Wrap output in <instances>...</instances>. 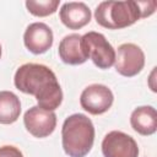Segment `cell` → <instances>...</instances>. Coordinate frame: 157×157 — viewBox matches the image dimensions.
I'll use <instances>...</instances> for the list:
<instances>
[{
  "label": "cell",
  "instance_id": "obj_1",
  "mask_svg": "<svg viewBox=\"0 0 157 157\" xmlns=\"http://www.w3.org/2000/svg\"><path fill=\"white\" fill-rule=\"evenodd\" d=\"M16 88L26 94H32L38 107L44 110H55L63 102V91L55 74L45 65L28 63L21 65L13 77Z\"/></svg>",
  "mask_w": 157,
  "mask_h": 157
},
{
  "label": "cell",
  "instance_id": "obj_2",
  "mask_svg": "<svg viewBox=\"0 0 157 157\" xmlns=\"http://www.w3.org/2000/svg\"><path fill=\"white\" fill-rule=\"evenodd\" d=\"M94 141V126L85 114L67 117L61 128V144L69 157H85L92 150Z\"/></svg>",
  "mask_w": 157,
  "mask_h": 157
},
{
  "label": "cell",
  "instance_id": "obj_3",
  "mask_svg": "<svg viewBox=\"0 0 157 157\" xmlns=\"http://www.w3.org/2000/svg\"><path fill=\"white\" fill-rule=\"evenodd\" d=\"M97 23L108 29H121L142 18L139 1H103L96 11Z\"/></svg>",
  "mask_w": 157,
  "mask_h": 157
},
{
  "label": "cell",
  "instance_id": "obj_4",
  "mask_svg": "<svg viewBox=\"0 0 157 157\" xmlns=\"http://www.w3.org/2000/svg\"><path fill=\"white\" fill-rule=\"evenodd\" d=\"M82 45L87 56L98 69H109L115 61V50L107 38L98 32H88L82 36Z\"/></svg>",
  "mask_w": 157,
  "mask_h": 157
},
{
  "label": "cell",
  "instance_id": "obj_5",
  "mask_svg": "<svg viewBox=\"0 0 157 157\" xmlns=\"http://www.w3.org/2000/svg\"><path fill=\"white\" fill-rule=\"evenodd\" d=\"M115 70L125 76L132 77L141 72L145 66V54L142 49L134 43H124L119 45L115 53Z\"/></svg>",
  "mask_w": 157,
  "mask_h": 157
},
{
  "label": "cell",
  "instance_id": "obj_6",
  "mask_svg": "<svg viewBox=\"0 0 157 157\" xmlns=\"http://www.w3.org/2000/svg\"><path fill=\"white\" fill-rule=\"evenodd\" d=\"M113 92L105 85L93 83L87 86L81 96L80 104L90 114L98 115L105 113L113 104Z\"/></svg>",
  "mask_w": 157,
  "mask_h": 157
},
{
  "label": "cell",
  "instance_id": "obj_7",
  "mask_svg": "<svg viewBox=\"0 0 157 157\" xmlns=\"http://www.w3.org/2000/svg\"><path fill=\"white\" fill-rule=\"evenodd\" d=\"M102 153L104 157H139V146L130 135L113 130L102 141Z\"/></svg>",
  "mask_w": 157,
  "mask_h": 157
},
{
  "label": "cell",
  "instance_id": "obj_8",
  "mask_svg": "<svg viewBox=\"0 0 157 157\" xmlns=\"http://www.w3.org/2000/svg\"><path fill=\"white\" fill-rule=\"evenodd\" d=\"M26 130L34 137L43 139L49 136L56 126V115L54 112L44 110L38 105L29 108L23 115Z\"/></svg>",
  "mask_w": 157,
  "mask_h": 157
},
{
  "label": "cell",
  "instance_id": "obj_9",
  "mask_svg": "<svg viewBox=\"0 0 157 157\" xmlns=\"http://www.w3.org/2000/svg\"><path fill=\"white\" fill-rule=\"evenodd\" d=\"M25 47L33 54H43L53 45V31L43 22L31 23L23 34Z\"/></svg>",
  "mask_w": 157,
  "mask_h": 157
},
{
  "label": "cell",
  "instance_id": "obj_10",
  "mask_svg": "<svg viewBox=\"0 0 157 157\" xmlns=\"http://www.w3.org/2000/svg\"><path fill=\"white\" fill-rule=\"evenodd\" d=\"M82 36L77 33L65 36L59 43V56L63 63L69 65H81L88 56L82 45Z\"/></svg>",
  "mask_w": 157,
  "mask_h": 157
},
{
  "label": "cell",
  "instance_id": "obj_11",
  "mask_svg": "<svg viewBox=\"0 0 157 157\" xmlns=\"http://www.w3.org/2000/svg\"><path fill=\"white\" fill-rule=\"evenodd\" d=\"M60 20L69 29H80L91 21V10L85 2H65L59 11Z\"/></svg>",
  "mask_w": 157,
  "mask_h": 157
},
{
  "label": "cell",
  "instance_id": "obj_12",
  "mask_svg": "<svg viewBox=\"0 0 157 157\" xmlns=\"http://www.w3.org/2000/svg\"><path fill=\"white\" fill-rule=\"evenodd\" d=\"M131 128L140 135L148 136L157 130V112L151 105H141L132 110L130 115Z\"/></svg>",
  "mask_w": 157,
  "mask_h": 157
},
{
  "label": "cell",
  "instance_id": "obj_13",
  "mask_svg": "<svg viewBox=\"0 0 157 157\" xmlns=\"http://www.w3.org/2000/svg\"><path fill=\"white\" fill-rule=\"evenodd\" d=\"M21 114L20 98L10 91H0V124H12Z\"/></svg>",
  "mask_w": 157,
  "mask_h": 157
},
{
  "label": "cell",
  "instance_id": "obj_14",
  "mask_svg": "<svg viewBox=\"0 0 157 157\" xmlns=\"http://www.w3.org/2000/svg\"><path fill=\"white\" fill-rule=\"evenodd\" d=\"M59 0H27L26 7L27 10L37 17H45L54 13L59 7Z\"/></svg>",
  "mask_w": 157,
  "mask_h": 157
},
{
  "label": "cell",
  "instance_id": "obj_15",
  "mask_svg": "<svg viewBox=\"0 0 157 157\" xmlns=\"http://www.w3.org/2000/svg\"><path fill=\"white\" fill-rule=\"evenodd\" d=\"M0 157H23V155L15 146H2L0 147Z\"/></svg>",
  "mask_w": 157,
  "mask_h": 157
},
{
  "label": "cell",
  "instance_id": "obj_16",
  "mask_svg": "<svg viewBox=\"0 0 157 157\" xmlns=\"http://www.w3.org/2000/svg\"><path fill=\"white\" fill-rule=\"evenodd\" d=\"M0 58H1V44H0Z\"/></svg>",
  "mask_w": 157,
  "mask_h": 157
}]
</instances>
